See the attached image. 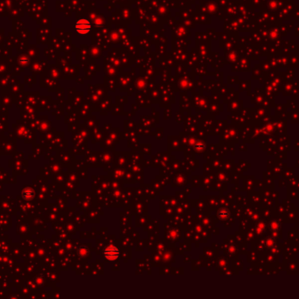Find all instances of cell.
<instances>
[{
  "label": "cell",
  "mask_w": 299,
  "mask_h": 299,
  "mask_svg": "<svg viewBox=\"0 0 299 299\" xmlns=\"http://www.w3.org/2000/svg\"><path fill=\"white\" fill-rule=\"evenodd\" d=\"M33 197V193L32 191H26L23 193V198L25 199H32Z\"/></svg>",
  "instance_id": "3957f363"
},
{
  "label": "cell",
  "mask_w": 299,
  "mask_h": 299,
  "mask_svg": "<svg viewBox=\"0 0 299 299\" xmlns=\"http://www.w3.org/2000/svg\"><path fill=\"white\" fill-rule=\"evenodd\" d=\"M75 32L80 36H87L92 30V24L87 18H80L75 24Z\"/></svg>",
  "instance_id": "6da1fadb"
},
{
  "label": "cell",
  "mask_w": 299,
  "mask_h": 299,
  "mask_svg": "<svg viewBox=\"0 0 299 299\" xmlns=\"http://www.w3.org/2000/svg\"><path fill=\"white\" fill-rule=\"evenodd\" d=\"M118 256L119 250L115 247L110 246L104 250V257L109 261H115L118 258Z\"/></svg>",
  "instance_id": "7a4b0ae2"
},
{
  "label": "cell",
  "mask_w": 299,
  "mask_h": 299,
  "mask_svg": "<svg viewBox=\"0 0 299 299\" xmlns=\"http://www.w3.org/2000/svg\"><path fill=\"white\" fill-rule=\"evenodd\" d=\"M20 61H21V63H25V62H27V60H25V59H21V60H20Z\"/></svg>",
  "instance_id": "277c9868"
}]
</instances>
